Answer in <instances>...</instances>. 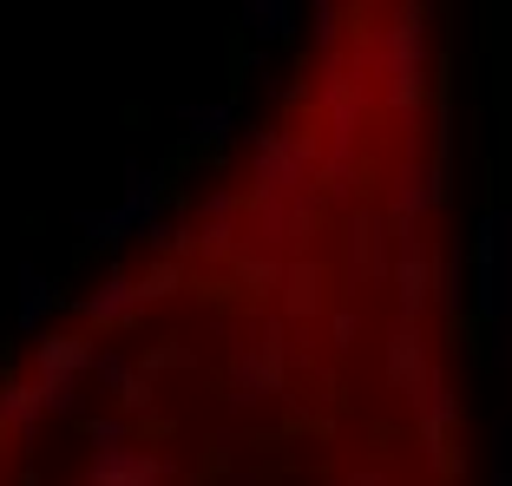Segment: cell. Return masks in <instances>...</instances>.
<instances>
[{"instance_id":"obj_19","label":"cell","mask_w":512,"mask_h":486,"mask_svg":"<svg viewBox=\"0 0 512 486\" xmlns=\"http://www.w3.org/2000/svg\"><path fill=\"white\" fill-rule=\"evenodd\" d=\"M355 329H362V316H355V309H335V342H342V349L355 342Z\"/></svg>"},{"instance_id":"obj_10","label":"cell","mask_w":512,"mask_h":486,"mask_svg":"<svg viewBox=\"0 0 512 486\" xmlns=\"http://www.w3.org/2000/svg\"><path fill=\"white\" fill-rule=\"evenodd\" d=\"M60 309V283L40 276V263H20V309H14V329L20 335H40V322Z\"/></svg>"},{"instance_id":"obj_17","label":"cell","mask_w":512,"mask_h":486,"mask_svg":"<svg viewBox=\"0 0 512 486\" xmlns=\"http://www.w3.org/2000/svg\"><path fill=\"white\" fill-rule=\"evenodd\" d=\"M493 486H512V427H493Z\"/></svg>"},{"instance_id":"obj_11","label":"cell","mask_w":512,"mask_h":486,"mask_svg":"<svg viewBox=\"0 0 512 486\" xmlns=\"http://www.w3.org/2000/svg\"><path fill=\"white\" fill-rule=\"evenodd\" d=\"M322 303H329V270L309 263V257H296L283 270V309H289V316H316Z\"/></svg>"},{"instance_id":"obj_8","label":"cell","mask_w":512,"mask_h":486,"mask_svg":"<svg viewBox=\"0 0 512 486\" xmlns=\"http://www.w3.org/2000/svg\"><path fill=\"white\" fill-rule=\"evenodd\" d=\"M138 309H145V296H138V276H125V270H112L106 283H92V296H79V316L99 322V329H119Z\"/></svg>"},{"instance_id":"obj_1","label":"cell","mask_w":512,"mask_h":486,"mask_svg":"<svg viewBox=\"0 0 512 486\" xmlns=\"http://www.w3.org/2000/svg\"><path fill=\"white\" fill-rule=\"evenodd\" d=\"M158 198H165V171L145 165V158H125V191L112 211H73V224L86 230L92 250H119V243L145 237L158 224Z\"/></svg>"},{"instance_id":"obj_6","label":"cell","mask_w":512,"mask_h":486,"mask_svg":"<svg viewBox=\"0 0 512 486\" xmlns=\"http://www.w3.org/2000/svg\"><path fill=\"white\" fill-rule=\"evenodd\" d=\"M230 388L237 401H270L283 388V335H250L230 362Z\"/></svg>"},{"instance_id":"obj_14","label":"cell","mask_w":512,"mask_h":486,"mask_svg":"<svg viewBox=\"0 0 512 486\" xmlns=\"http://www.w3.org/2000/svg\"><path fill=\"white\" fill-rule=\"evenodd\" d=\"M138 296H145V303H165V296H178V263H151V270L138 276Z\"/></svg>"},{"instance_id":"obj_13","label":"cell","mask_w":512,"mask_h":486,"mask_svg":"<svg viewBox=\"0 0 512 486\" xmlns=\"http://www.w3.org/2000/svg\"><path fill=\"white\" fill-rule=\"evenodd\" d=\"M243 27H250L256 40H283V33L296 27V0H250V7H243Z\"/></svg>"},{"instance_id":"obj_18","label":"cell","mask_w":512,"mask_h":486,"mask_svg":"<svg viewBox=\"0 0 512 486\" xmlns=\"http://www.w3.org/2000/svg\"><path fill=\"white\" fill-rule=\"evenodd\" d=\"M493 368H512V322L493 329Z\"/></svg>"},{"instance_id":"obj_15","label":"cell","mask_w":512,"mask_h":486,"mask_svg":"<svg viewBox=\"0 0 512 486\" xmlns=\"http://www.w3.org/2000/svg\"><path fill=\"white\" fill-rule=\"evenodd\" d=\"M86 434H92V454H106V447H125V414H92Z\"/></svg>"},{"instance_id":"obj_7","label":"cell","mask_w":512,"mask_h":486,"mask_svg":"<svg viewBox=\"0 0 512 486\" xmlns=\"http://www.w3.org/2000/svg\"><path fill=\"white\" fill-rule=\"evenodd\" d=\"M348 257H355V270H362V276H375V283L388 276V283H394V257H401V243L388 237V217H381V211L355 217V230H348Z\"/></svg>"},{"instance_id":"obj_9","label":"cell","mask_w":512,"mask_h":486,"mask_svg":"<svg viewBox=\"0 0 512 486\" xmlns=\"http://www.w3.org/2000/svg\"><path fill=\"white\" fill-rule=\"evenodd\" d=\"M46 421V395L33 375H7L0 381V434H20V441H33V427Z\"/></svg>"},{"instance_id":"obj_3","label":"cell","mask_w":512,"mask_h":486,"mask_svg":"<svg viewBox=\"0 0 512 486\" xmlns=\"http://www.w3.org/2000/svg\"><path fill=\"white\" fill-rule=\"evenodd\" d=\"M473 303L480 322H512V211H486L473 237Z\"/></svg>"},{"instance_id":"obj_4","label":"cell","mask_w":512,"mask_h":486,"mask_svg":"<svg viewBox=\"0 0 512 486\" xmlns=\"http://www.w3.org/2000/svg\"><path fill=\"white\" fill-rule=\"evenodd\" d=\"M79 486H178V467H171L158 447L125 441V447L92 454V467H86V480H79Z\"/></svg>"},{"instance_id":"obj_16","label":"cell","mask_w":512,"mask_h":486,"mask_svg":"<svg viewBox=\"0 0 512 486\" xmlns=\"http://www.w3.org/2000/svg\"><path fill=\"white\" fill-rule=\"evenodd\" d=\"M440 303L460 309V250H453V243L440 250Z\"/></svg>"},{"instance_id":"obj_12","label":"cell","mask_w":512,"mask_h":486,"mask_svg":"<svg viewBox=\"0 0 512 486\" xmlns=\"http://www.w3.org/2000/svg\"><path fill=\"white\" fill-rule=\"evenodd\" d=\"M178 119L191 125V145H224V138L237 132V106H230V99H211V106H184Z\"/></svg>"},{"instance_id":"obj_5","label":"cell","mask_w":512,"mask_h":486,"mask_svg":"<svg viewBox=\"0 0 512 486\" xmlns=\"http://www.w3.org/2000/svg\"><path fill=\"white\" fill-rule=\"evenodd\" d=\"M394 296H401V322H421V309L440 296V263L427 257V237H394Z\"/></svg>"},{"instance_id":"obj_2","label":"cell","mask_w":512,"mask_h":486,"mask_svg":"<svg viewBox=\"0 0 512 486\" xmlns=\"http://www.w3.org/2000/svg\"><path fill=\"white\" fill-rule=\"evenodd\" d=\"M375 79H388V106L407 112L421 106V86H427V14L421 7H401L394 27H375Z\"/></svg>"}]
</instances>
